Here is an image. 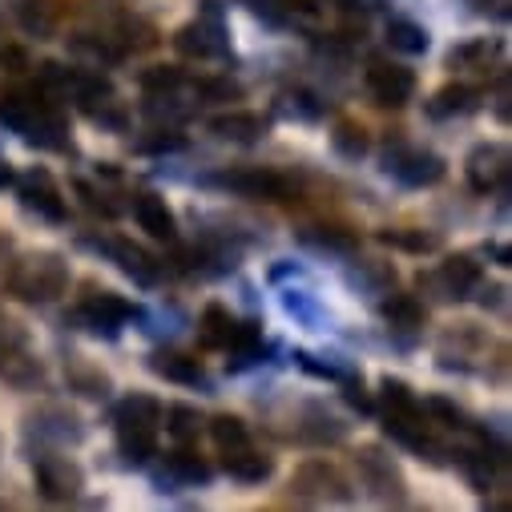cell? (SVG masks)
I'll return each instance as SVG.
<instances>
[{
    "mask_svg": "<svg viewBox=\"0 0 512 512\" xmlns=\"http://www.w3.org/2000/svg\"><path fill=\"white\" fill-rule=\"evenodd\" d=\"M117 424V448L121 456H130L134 464H146L158 452V424H162V404L154 396H125L113 412Z\"/></svg>",
    "mask_w": 512,
    "mask_h": 512,
    "instance_id": "1",
    "label": "cell"
},
{
    "mask_svg": "<svg viewBox=\"0 0 512 512\" xmlns=\"http://www.w3.org/2000/svg\"><path fill=\"white\" fill-rule=\"evenodd\" d=\"M65 287H69V263L57 250L21 254L9 271V295H17L21 303H53L57 295H65Z\"/></svg>",
    "mask_w": 512,
    "mask_h": 512,
    "instance_id": "2",
    "label": "cell"
},
{
    "mask_svg": "<svg viewBox=\"0 0 512 512\" xmlns=\"http://www.w3.org/2000/svg\"><path fill=\"white\" fill-rule=\"evenodd\" d=\"M355 468H359L363 488H367L379 504H404V500H408V480H404L400 464H396L388 452H383V448L363 444V448L355 452Z\"/></svg>",
    "mask_w": 512,
    "mask_h": 512,
    "instance_id": "3",
    "label": "cell"
},
{
    "mask_svg": "<svg viewBox=\"0 0 512 512\" xmlns=\"http://www.w3.org/2000/svg\"><path fill=\"white\" fill-rule=\"evenodd\" d=\"M295 496L307 500V504H347L351 500V484L347 476L331 464V460H307L295 480H291Z\"/></svg>",
    "mask_w": 512,
    "mask_h": 512,
    "instance_id": "4",
    "label": "cell"
},
{
    "mask_svg": "<svg viewBox=\"0 0 512 512\" xmlns=\"http://www.w3.org/2000/svg\"><path fill=\"white\" fill-rule=\"evenodd\" d=\"M383 170H388L396 182L412 186V190L436 186L448 174L444 158L432 154V150H420V146H396V150H388V154H383Z\"/></svg>",
    "mask_w": 512,
    "mask_h": 512,
    "instance_id": "5",
    "label": "cell"
},
{
    "mask_svg": "<svg viewBox=\"0 0 512 512\" xmlns=\"http://www.w3.org/2000/svg\"><path fill=\"white\" fill-rule=\"evenodd\" d=\"M218 186L242 194V198H254V202H287L295 194V178L279 174V170H267V166H242V170H230L218 178Z\"/></svg>",
    "mask_w": 512,
    "mask_h": 512,
    "instance_id": "6",
    "label": "cell"
},
{
    "mask_svg": "<svg viewBox=\"0 0 512 512\" xmlns=\"http://www.w3.org/2000/svg\"><path fill=\"white\" fill-rule=\"evenodd\" d=\"M424 283H428V287H436V291H440V299L460 303V299H468L472 291H480L484 271H480V263L472 259V254H452V259H444V263L436 267V275H428Z\"/></svg>",
    "mask_w": 512,
    "mask_h": 512,
    "instance_id": "7",
    "label": "cell"
},
{
    "mask_svg": "<svg viewBox=\"0 0 512 512\" xmlns=\"http://www.w3.org/2000/svg\"><path fill=\"white\" fill-rule=\"evenodd\" d=\"M367 89H371V97H375L379 105L400 109V105H408L412 93H416V73L404 69V65H396V61L375 57V61L367 65Z\"/></svg>",
    "mask_w": 512,
    "mask_h": 512,
    "instance_id": "8",
    "label": "cell"
},
{
    "mask_svg": "<svg viewBox=\"0 0 512 512\" xmlns=\"http://www.w3.org/2000/svg\"><path fill=\"white\" fill-rule=\"evenodd\" d=\"M464 170H468V182L476 194H496L508 186V150L500 142H484L468 154Z\"/></svg>",
    "mask_w": 512,
    "mask_h": 512,
    "instance_id": "9",
    "label": "cell"
},
{
    "mask_svg": "<svg viewBox=\"0 0 512 512\" xmlns=\"http://www.w3.org/2000/svg\"><path fill=\"white\" fill-rule=\"evenodd\" d=\"M17 190H21V206L33 210V214H41L45 222H65V218H69L65 198H61L57 182L49 178V170H29V174L17 182Z\"/></svg>",
    "mask_w": 512,
    "mask_h": 512,
    "instance_id": "10",
    "label": "cell"
},
{
    "mask_svg": "<svg viewBox=\"0 0 512 512\" xmlns=\"http://www.w3.org/2000/svg\"><path fill=\"white\" fill-rule=\"evenodd\" d=\"M37 488L49 500H73L85 488V472L69 456H41L37 460Z\"/></svg>",
    "mask_w": 512,
    "mask_h": 512,
    "instance_id": "11",
    "label": "cell"
},
{
    "mask_svg": "<svg viewBox=\"0 0 512 512\" xmlns=\"http://www.w3.org/2000/svg\"><path fill=\"white\" fill-rule=\"evenodd\" d=\"M174 45H178V53L190 57V61L226 57V49H230L222 25H214V21H190V25H182L178 37H174Z\"/></svg>",
    "mask_w": 512,
    "mask_h": 512,
    "instance_id": "12",
    "label": "cell"
},
{
    "mask_svg": "<svg viewBox=\"0 0 512 512\" xmlns=\"http://www.w3.org/2000/svg\"><path fill=\"white\" fill-rule=\"evenodd\" d=\"M77 315L89 323V331H97V335H117V327L134 315V307L125 303L121 295L101 291V295H89V299L81 303V311H77Z\"/></svg>",
    "mask_w": 512,
    "mask_h": 512,
    "instance_id": "13",
    "label": "cell"
},
{
    "mask_svg": "<svg viewBox=\"0 0 512 512\" xmlns=\"http://www.w3.org/2000/svg\"><path fill=\"white\" fill-rule=\"evenodd\" d=\"M210 134L222 138V142H234V146H250V142L267 138V117L234 109V113H222V117L210 121Z\"/></svg>",
    "mask_w": 512,
    "mask_h": 512,
    "instance_id": "14",
    "label": "cell"
},
{
    "mask_svg": "<svg viewBox=\"0 0 512 512\" xmlns=\"http://www.w3.org/2000/svg\"><path fill=\"white\" fill-rule=\"evenodd\" d=\"M222 468H226L234 480H242V484H263V480H271L275 460H271L267 452H254L250 444H242V448H226V452H222Z\"/></svg>",
    "mask_w": 512,
    "mask_h": 512,
    "instance_id": "15",
    "label": "cell"
},
{
    "mask_svg": "<svg viewBox=\"0 0 512 512\" xmlns=\"http://www.w3.org/2000/svg\"><path fill=\"white\" fill-rule=\"evenodd\" d=\"M17 17H21V29H25L29 37L45 41V37L57 33V25H61V17H65V5H61V0H21Z\"/></svg>",
    "mask_w": 512,
    "mask_h": 512,
    "instance_id": "16",
    "label": "cell"
},
{
    "mask_svg": "<svg viewBox=\"0 0 512 512\" xmlns=\"http://www.w3.org/2000/svg\"><path fill=\"white\" fill-rule=\"evenodd\" d=\"M134 214H138V226H142L150 238H158V242H174V234H178V218H174V210L166 206V198H158V194H142L138 206H134Z\"/></svg>",
    "mask_w": 512,
    "mask_h": 512,
    "instance_id": "17",
    "label": "cell"
},
{
    "mask_svg": "<svg viewBox=\"0 0 512 512\" xmlns=\"http://www.w3.org/2000/svg\"><path fill=\"white\" fill-rule=\"evenodd\" d=\"M150 371L162 375V379H170V383H186V388H194V383L206 379L202 375V363L190 359V355H182V351H154L150 355Z\"/></svg>",
    "mask_w": 512,
    "mask_h": 512,
    "instance_id": "18",
    "label": "cell"
},
{
    "mask_svg": "<svg viewBox=\"0 0 512 512\" xmlns=\"http://www.w3.org/2000/svg\"><path fill=\"white\" fill-rule=\"evenodd\" d=\"M105 250L113 254V259H117V267L125 271V275H130V279H138V283H154L158 279V263L150 259V254L142 250V246H134V242H105Z\"/></svg>",
    "mask_w": 512,
    "mask_h": 512,
    "instance_id": "19",
    "label": "cell"
},
{
    "mask_svg": "<svg viewBox=\"0 0 512 512\" xmlns=\"http://www.w3.org/2000/svg\"><path fill=\"white\" fill-rule=\"evenodd\" d=\"M480 105V93L472 85H444L440 93H432L428 101V113L432 117H464Z\"/></svg>",
    "mask_w": 512,
    "mask_h": 512,
    "instance_id": "20",
    "label": "cell"
},
{
    "mask_svg": "<svg viewBox=\"0 0 512 512\" xmlns=\"http://www.w3.org/2000/svg\"><path fill=\"white\" fill-rule=\"evenodd\" d=\"M41 109H45V101H37L29 93H9L5 101H0V121H5L9 130H17V134H29Z\"/></svg>",
    "mask_w": 512,
    "mask_h": 512,
    "instance_id": "21",
    "label": "cell"
},
{
    "mask_svg": "<svg viewBox=\"0 0 512 512\" xmlns=\"http://www.w3.org/2000/svg\"><path fill=\"white\" fill-rule=\"evenodd\" d=\"M379 404H383V416H420L416 392L408 388L404 379H392V375L379 383Z\"/></svg>",
    "mask_w": 512,
    "mask_h": 512,
    "instance_id": "22",
    "label": "cell"
},
{
    "mask_svg": "<svg viewBox=\"0 0 512 512\" xmlns=\"http://www.w3.org/2000/svg\"><path fill=\"white\" fill-rule=\"evenodd\" d=\"M383 319H388L396 331H420L428 311H424V303L416 295H392L388 303H383Z\"/></svg>",
    "mask_w": 512,
    "mask_h": 512,
    "instance_id": "23",
    "label": "cell"
},
{
    "mask_svg": "<svg viewBox=\"0 0 512 512\" xmlns=\"http://www.w3.org/2000/svg\"><path fill=\"white\" fill-rule=\"evenodd\" d=\"M230 335H234V315L218 303H210L202 311V347L210 351H226L230 347Z\"/></svg>",
    "mask_w": 512,
    "mask_h": 512,
    "instance_id": "24",
    "label": "cell"
},
{
    "mask_svg": "<svg viewBox=\"0 0 512 512\" xmlns=\"http://www.w3.org/2000/svg\"><path fill=\"white\" fill-rule=\"evenodd\" d=\"M166 476H170L174 484H206V480H210V464H206L202 456L178 448V452L166 456Z\"/></svg>",
    "mask_w": 512,
    "mask_h": 512,
    "instance_id": "25",
    "label": "cell"
},
{
    "mask_svg": "<svg viewBox=\"0 0 512 512\" xmlns=\"http://www.w3.org/2000/svg\"><path fill=\"white\" fill-rule=\"evenodd\" d=\"M388 45L396 49V53H404V57H420V53H428V33L416 25V21H404V17H396L392 25H388Z\"/></svg>",
    "mask_w": 512,
    "mask_h": 512,
    "instance_id": "26",
    "label": "cell"
},
{
    "mask_svg": "<svg viewBox=\"0 0 512 512\" xmlns=\"http://www.w3.org/2000/svg\"><path fill=\"white\" fill-rule=\"evenodd\" d=\"M331 146H335L343 158L359 162V158L371 150V138H367L363 125H355V121H339V125H335V134H331Z\"/></svg>",
    "mask_w": 512,
    "mask_h": 512,
    "instance_id": "27",
    "label": "cell"
},
{
    "mask_svg": "<svg viewBox=\"0 0 512 512\" xmlns=\"http://www.w3.org/2000/svg\"><path fill=\"white\" fill-rule=\"evenodd\" d=\"M250 5H254V13H259L263 21H271V25H291L299 13H311L307 0H250Z\"/></svg>",
    "mask_w": 512,
    "mask_h": 512,
    "instance_id": "28",
    "label": "cell"
},
{
    "mask_svg": "<svg viewBox=\"0 0 512 512\" xmlns=\"http://www.w3.org/2000/svg\"><path fill=\"white\" fill-rule=\"evenodd\" d=\"M166 432H170L178 444H190V440H198V432H202V416H198L194 408H186V404H174V408L166 412Z\"/></svg>",
    "mask_w": 512,
    "mask_h": 512,
    "instance_id": "29",
    "label": "cell"
},
{
    "mask_svg": "<svg viewBox=\"0 0 512 512\" xmlns=\"http://www.w3.org/2000/svg\"><path fill=\"white\" fill-rule=\"evenodd\" d=\"M496 49H500V45H496V41H488V37H480V41H464V45H456V49H452L448 65H452V69H480Z\"/></svg>",
    "mask_w": 512,
    "mask_h": 512,
    "instance_id": "30",
    "label": "cell"
},
{
    "mask_svg": "<svg viewBox=\"0 0 512 512\" xmlns=\"http://www.w3.org/2000/svg\"><path fill=\"white\" fill-rule=\"evenodd\" d=\"M307 416H311V424L303 428L307 440H315V444H339V440L347 436V428H343L335 416H327L323 408H307Z\"/></svg>",
    "mask_w": 512,
    "mask_h": 512,
    "instance_id": "31",
    "label": "cell"
},
{
    "mask_svg": "<svg viewBox=\"0 0 512 512\" xmlns=\"http://www.w3.org/2000/svg\"><path fill=\"white\" fill-rule=\"evenodd\" d=\"M210 436H214V444H218L222 452L250 444V432H246V424H242L238 416H214V420H210Z\"/></svg>",
    "mask_w": 512,
    "mask_h": 512,
    "instance_id": "32",
    "label": "cell"
},
{
    "mask_svg": "<svg viewBox=\"0 0 512 512\" xmlns=\"http://www.w3.org/2000/svg\"><path fill=\"white\" fill-rule=\"evenodd\" d=\"M379 242L388 246H400V250H412V254H428L440 246L436 234H424V230H379Z\"/></svg>",
    "mask_w": 512,
    "mask_h": 512,
    "instance_id": "33",
    "label": "cell"
},
{
    "mask_svg": "<svg viewBox=\"0 0 512 512\" xmlns=\"http://www.w3.org/2000/svg\"><path fill=\"white\" fill-rule=\"evenodd\" d=\"M182 81H186V73L178 65H154V69L142 73V89L146 93H174Z\"/></svg>",
    "mask_w": 512,
    "mask_h": 512,
    "instance_id": "34",
    "label": "cell"
},
{
    "mask_svg": "<svg viewBox=\"0 0 512 512\" xmlns=\"http://www.w3.org/2000/svg\"><path fill=\"white\" fill-rule=\"evenodd\" d=\"M299 238H303L307 246H319V250H351V246H355L351 234H339V230H331V226H311V230H303Z\"/></svg>",
    "mask_w": 512,
    "mask_h": 512,
    "instance_id": "35",
    "label": "cell"
},
{
    "mask_svg": "<svg viewBox=\"0 0 512 512\" xmlns=\"http://www.w3.org/2000/svg\"><path fill=\"white\" fill-rule=\"evenodd\" d=\"M355 279L371 283V291H375V295H388V291L396 287V271H392V267H379V263H363V271H359Z\"/></svg>",
    "mask_w": 512,
    "mask_h": 512,
    "instance_id": "36",
    "label": "cell"
},
{
    "mask_svg": "<svg viewBox=\"0 0 512 512\" xmlns=\"http://www.w3.org/2000/svg\"><path fill=\"white\" fill-rule=\"evenodd\" d=\"M343 400L359 412V416H367L375 404H371V396H367V388H363V379H343Z\"/></svg>",
    "mask_w": 512,
    "mask_h": 512,
    "instance_id": "37",
    "label": "cell"
},
{
    "mask_svg": "<svg viewBox=\"0 0 512 512\" xmlns=\"http://www.w3.org/2000/svg\"><path fill=\"white\" fill-rule=\"evenodd\" d=\"M182 134L178 130H158V138H146V142H138V150H146V154H154V150H182Z\"/></svg>",
    "mask_w": 512,
    "mask_h": 512,
    "instance_id": "38",
    "label": "cell"
},
{
    "mask_svg": "<svg viewBox=\"0 0 512 512\" xmlns=\"http://www.w3.org/2000/svg\"><path fill=\"white\" fill-rule=\"evenodd\" d=\"M283 307H287L291 315H303V319H315V315H319V307H315L307 295H299V291H287V295H283Z\"/></svg>",
    "mask_w": 512,
    "mask_h": 512,
    "instance_id": "39",
    "label": "cell"
},
{
    "mask_svg": "<svg viewBox=\"0 0 512 512\" xmlns=\"http://www.w3.org/2000/svg\"><path fill=\"white\" fill-rule=\"evenodd\" d=\"M202 93H210V97H238V85H230V81H206Z\"/></svg>",
    "mask_w": 512,
    "mask_h": 512,
    "instance_id": "40",
    "label": "cell"
},
{
    "mask_svg": "<svg viewBox=\"0 0 512 512\" xmlns=\"http://www.w3.org/2000/svg\"><path fill=\"white\" fill-rule=\"evenodd\" d=\"M484 13H492L496 21H508L512 9H508V0H484Z\"/></svg>",
    "mask_w": 512,
    "mask_h": 512,
    "instance_id": "41",
    "label": "cell"
},
{
    "mask_svg": "<svg viewBox=\"0 0 512 512\" xmlns=\"http://www.w3.org/2000/svg\"><path fill=\"white\" fill-rule=\"evenodd\" d=\"M492 254H496V263H500V267H512V254H508V246H492Z\"/></svg>",
    "mask_w": 512,
    "mask_h": 512,
    "instance_id": "42",
    "label": "cell"
},
{
    "mask_svg": "<svg viewBox=\"0 0 512 512\" xmlns=\"http://www.w3.org/2000/svg\"><path fill=\"white\" fill-rule=\"evenodd\" d=\"M9 182H13V170H9L5 162H0V186H9Z\"/></svg>",
    "mask_w": 512,
    "mask_h": 512,
    "instance_id": "43",
    "label": "cell"
}]
</instances>
